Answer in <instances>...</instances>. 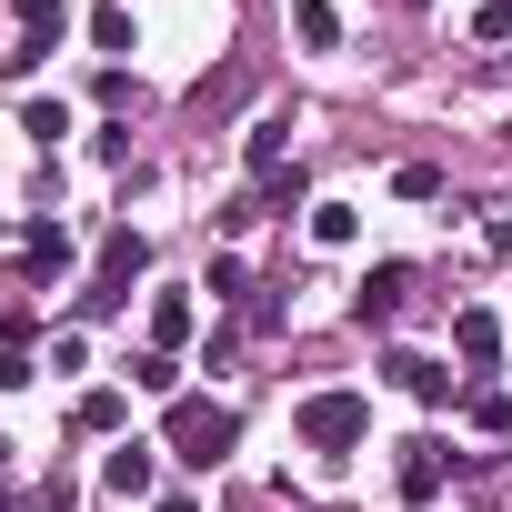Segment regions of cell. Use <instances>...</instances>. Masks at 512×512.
<instances>
[{
  "label": "cell",
  "instance_id": "obj_1",
  "mask_svg": "<svg viewBox=\"0 0 512 512\" xmlns=\"http://www.w3.org/2000/svg\"><path fill=\"white\" fill-rule=\"evenodd\" d=\"M231 442H241V412H231V402H201V392H181V402H171V462L211 472Z\"/></svg>",
  "mask_w": 512,
  "mask_h": 512
},
{
  "label": "cell",
  "instance_id": "obj_2",
  "mask_svg": "<svg viewBox=\"0 0 512 512\" xmlns=\"http://www.w3.org/2000/svg\"><path fill=\"white\" fill-rule=\"evenodd\" d=\"M292 422H302V442H312L322 462H342V452H362V442H372V402H362V392H312Z\"/></svg>",
  "mask_w": 512,
  "mask_h": 512
},
{
  "label": "cell",
  "instance_id": "obj_3",
  "mask_svg": "<svg viewBox=\"0 0 512 512\" xmlns=\"http://www.w3.org/2000/svg\"><path fill=\"white\" fill-rule=\"evenodd\" d=\"M141 262H151V241H141V231H111V241H101V272H91V292H81V312H121L131 282H141Z\"/></svg>",
  "mask_w": 512,
  "mask_h": 512
},
{
  "label": "cell",
  "instance_id": "obj_4",
  "mask_svg": "<svg viewBox=\"0 0 512 512\" xmlns=\"http://www.w3.org/2000/svg\"><path fill=\"white\" fill-rule=\"evenodd\" d=\"M151 482H161V452H151V442H121V452L101 462V492H111V502H151Z\"/></svg>",
  "mask_w": 512,
  "mask_h": 512
},
{
  "label": "cell",
  "instance_id": "obj_5",
  "mask_svg": "<svg viewBox=\"0 0 512 512\" xmlns=\"http://www.w3.org/2000/svg\"><path fill=\"white\" fill-rule=\"evenodd\" d=\"M402 302H412V262H382V272L362 282V302H352V312H362V322H392Z\"/></svg>",
  "mask_w": 512,
  "mask_h": 512
},
{
  "label": "cell",
  "instance_id": "obj_6",
  "mask_svg": "<svg viewBox=\"0 0 512 512\" xmlns=\"http://www.w3.org/2000/svg\"><path fill=\"white\" fill-rule=\"evenodd\" d=\"M392 482H402V502H432V492H442V442H402Z\"/></svg>",
  "mask_w": 512,
  "mask_h": 512
},
{
  "label": "cell",
  "instance_id": "obj_7",
  "mask_svg": "<svg viewBox=\"0 0 512 512\" xmlns=\"http://www.w3.org/2000/svg\"><path fill=\"white\" fill-rule=\"evenodd\" d=\"M191 322H201V312H191V292H151V352H181V342H191Z\"/></svg>",
  "mask_w": 512,
  "mask_h": 512
},
{
  "label": "cell",
  "instance_id": "obj_8",
  "mask_svg": "<svg viewBox=\"0 0 512 512\" xmlns=\"http://www.w3.org/2000/svg\"><path fill=\"white\" fill-rule=\"evenodd\" d=\"M382 372H392V382H402L412 402H452V372H442V362H422V352H392Z\"/></svg>",
  "mask_w": 512,
  "mask_h": 512
},
{
  "label": "cell",
  "instance_id": "obj_9",
  "mask_svg": "<svg viewBox=\"0 0 512 512\" xmlns=\"http://www.w3.org/2000/svg\"><path fill=\"white\" fill-rule=\"evenodd\" d=\"M292 41L302 51H342V11L332 0H292Z\"/></svg>",
  "mask_w": 512,
  "mask_h": 512
},
{
  "label": "cell",
  "instance_id": "obj_10",
  "mask_svg": "<svg viewBox=\"0 0 512 512\" xmlns=\"http://www.w3.org/2000/svg\"><path fill=\"white\" fill-rule=\"evenodd\" d=\"M452 342H462V362L482 372V362L502 352V322H492V312H452Z\"/></svg>",
  "mask_w": 512,
  "mask_h": 512
},
{
  "label": "cell",
  "instance_id": "obj_11",
  "mask_svg": "<svg viewBox=\"0 0 512 512\" xmlns=\"http://www.w3.org/2000/svg\"><path fill=\"white\" fill-rule=\"evenodd\" d=\"M11 21H21V41H41V51L71 31V11H61V0H11Z\"/></svg>",
  "mask_w": 512,
  "mask_h": 512
},
{
  "label": "cell",
  "instance_id": "obj_12",
  "mask_svg": "<svg viewBox=\"0 0 512 512\" xmlns=\"http://www.w3.org/2000/svg\"><path fill=\"white\" fill-rule=\"evenodd\" d=\"M352 231H362L352 201H312V241H322V251H352Z\"/></svg>",
  "mask_w": 512,
  "mask_h": 512
},
{
  "label": "cell",
  "instance_id": "obj_13",
  "mask_svg": "<svg viewBox=\"0 0 512 512\" xmlns=\"http://www.w3.org/2000/svg\"><path fill=\"white\" fill-rule=\"evenodd\" d=\"M462 412H472V432H512V392H502V382H472Z\"/></svg>",
  "mask_w": 512,
  "mask_h": 512
},
{
  "label": "cell",
  "instance_id": "obj_14",
  "mask_svg": "<svg viewBox=\"0 0 512 512\" xmlns=\"http://www.w3.org/2000/svg\"><path fill=\"white\" fill-rule=\"evenodd\" d=\"M71 422H81V432H121V422H131V402L101 382V392H81V412H71Z\"/></svg>",
  "mask_w": 512,
  "mask_h": 512
},
{
  "label": "cell",
  "instance_id": "obj_15",
  "mask_svg": "<svg viewBox=\"0 0 512 512\" xmlns=\"http://www.w3.org/2000/svg\"><path fill=\"white\" fill-rule=\"evenodd\" d=\"M282 141H292V121L262 111V121H251V171H282Z\"/></svg>",
  "mask_w": 512,
  "mask_h": 512
},
{
  "label": "cell",
  "instance_id": "obj_16",
  "mask_svg": "<svg viewBox=\"0 0 512 512\" xmlns=\"http://www.w3.org/2000/svg\"><path fill=\"white\" fill-rule=\"evenodd\" d=\"M61 262H71V231H61V221H41V231H31V282H51Z\"/></svg>",
  "mask_w": 512,
  "mask_h": 512
},
{
  "label": "cell",
  "instance_id": "obj_17",
  "mask_svg": "<svg viewBox=\"0 0 512 512\" xmlns=\"http://www.w3.org/2000/svg\"><path fill=\"white\" fill-rule=\"evenodd\" d=\"M121 372H131L141 392H171V402H181V362H171V352H141V362H121Z\"/></svg>",
  "mask_w": 512,
  "mask_h": 512
},
{
  "label": "cell",
  "instance_id": "obj_18",
  "mask_svg": "<svg viewBox=\"0 0 512 512\" xmlns=\"http://www.w3.org/2000/svg\"><path fill=\"white\" fill-rule=\"evenodd\" d=\"M91 41H101V51H131L141 31H131V11H121V0H101V11H91Z\"/></svg>",
  "mask_w": 512,
  "mask_h": 512
},
{
  "label": "cell",
  "instance_id": "obj_19",
  "mask_svg": "<svg viewBox=\"0 0 512 512\" xmlns=\"http://www.w3.org/2000/svg\"><path fill=\"white\" fill-rule=\"evenodd\" d=\"M21 131H31V141H41V151H51V141H61V131H71V111H61V101H31V111H21Z\"/></svg>",
  "mask_w": 512,
  "mask_h": 512
},
{
  "label": "cell",
  "instance_id": "obj_20",
  "mask_svg": "<svg viewBox=\"0 0 512 512\" xmlns=\"http://www.w3.org/2000/svg\"><path fill=\"white\" fill-rule=\"evenodd\" d=\"M392 191H402V201H432V191H442V171H432V161H402V171H392Z\"/></svg>",
  "mask_w": 512,
  "mask_h": 512
},
{
  "label": "cell",
  "instance_id": "obj_21",
  "mask_svg": "<svg viewBox=\"0 0 512 512\" xmlns=\"http://www.w3.org/2000/svg\"><path fill=\"white\" fill-rule=\"evenodd\" d=\"M241 282H251V272H241L231 251H221V262H211V282H201V292H211V302H241Z\"/></svg>",
  "mask_w": 512,
  "mask_h": 512
},
{
  "label": "cell",
  "instance_id": "obj_22",
  "mask_svg": "<svg viewBox=\"0 0 512 512\" xmlns=\"http://www.w3.org/2000/svg\"><path fill=\"white\" fill-rule=\"evenodd\" d=\"M151 512H201V502H191V492H161V502H151Z\"/></svg>",
  "mask_w": 512,
  "mask_h": 512
}]
</instances>
